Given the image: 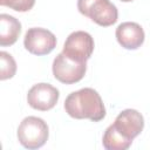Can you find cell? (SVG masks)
Returning a JSON list of instances; mask_svg holds the SVG:
<instances>
[{
	"label": "cell",
	"instance_id": "277c9868",
	"mask_svg": "<svg viewBox=\"0 0 150 150\" xmlns=\"http://www.w3.org/2000/svg\"><path fill=\"white\" fill-rule=\"evenodd\" d=\"M87 70V62H79L63 53L56 55L53 61V75L54 77L66 84H73L81 81Z\"/></svg>",
	"mask_w": 150,
	"mask_h": 150
},
{
	"label": "cell",
	"instance_id": "3957f363",
	"mask_svg": "<svg viewBox=\"0 0 150 150\" xmlns=\"http://www.w3.org/2000/svg\"><path fill=\"white\" fill-rule=\"evenodd\" d=\"M77 9L102 27L114 25L118 18L116 6L109 0H77Z\"/></svg>",
	"mask_w": 150,
	"mask_h": 150
},
{
	"label": "cell",
	"instance_id": "7c38bea8",
	"mask_svg": "<svg viewBox=\"0 0 150 150\" xmlns=\"http://www.w3.org/2000/svg\"><path fill=\"white\" fill-rule=\"evenodd\" d=\"M0 61H1L0 79L7 80V79L13 77L15 75V71H16V63H15V60L13 59V56L11 54H8L7 52H1L0 53Z\"/></svg>",
	"mask_w": 150,
	"mask_h": 150
},
{
	"label": "cell",
	"instance_id": "8fae6325",
	"mask_svg": "<svg viewBox=\"0 0 150 150\" xmlns=\"http://www.w3.org/2000/svg\"><path fill=\"white\" fill-rule=\"evenodd\" d=\"M103 146L107 150H125L131 145V142L124 139L122 136H120L111 125L107 128L104 131L103 138H102Z\"/></svg>",
	"mask_w": 150,
	"mask_h": 150
},
{
	"label": "cell",
	"instance_id": "8992f818",
	"mask_svg": "<svg viewBox=\"0 0 150 150\" xmlns=\"http://www.w3.org/2000/svg\"><path fill=\"white\" fill-rule=\"evenodd\" d=\"M110 125L120 136L132 143L134 138L137 137L144 128V118L139 111L125 109L117 115L115 122Z\"/></svg>",
	"mask_w": 150,
	"mask_h": 150
},
{
	"label": "cell",
	"instance_id": "52a82bcc",
	"mask_svg": "<svg viewBox=\"0 0 150 150\" xmlns=\"http://www.w3.org/2000/svg\"><path fill=\"white\" fill-rule=\"evenodd\" d=\"M23 45L25 48L34 55H46L56 47V38L46 28L33 27L26 32Z\"/></svg>",
	"mask_w": 150,
	"mask_h": 150
},
{
	"label": "cell",
	"instance_id": "6da1fadb",
	"mask_svg": "<svg viewBox=\"0 0 150 150\" xmlns=\"http://www.w3.org/2000/svg\"><path fill=\"white\" fill-rule=\"evenodd\" d=\"M66 112L76 120L88 118L98 122L105 116V108L100 94L93 88H82L69 94L64 101Z\"/></svg>",
	"mask_w": 150,
	"mask_h": 150
},
{
	"label": "cell",
	"instance_id": "ba28073f",
	"mask_svg": "<svg viewBox=\"0 0 150 150\" xmlns=\"http://www.w3.org/2000/svg\"><path fill=\"white\" fill-rule=\"evenodd\" d=\"M59 90L49 83H38L33 86L27 94L28 104L36 110L47 111L55 107L59 101Z\"/></svg>",
	"mask_w": 150,
	"mask_h": 150
},
{
	"label": "cell",
	"instance_id": "4fadbf2b",
	"mask_svg": "<svg viewBox=\"0 0 150 150\" xmlns=\"http://www.w3.org/2000/svg\"><path fill=\"white\" fill-rule=\"evenodd\" d=\"M35 0H0L1 6L9 7L16 12H27L33 8Z\"/></svg>",
	"mask_w": 150,
	"mask_h": 150
},
{
	"label": "cell",
	"instance_id": "7a4b0ae2",
	"mask_svg": "<svg viewBox=\"0 0 150 150\" xmlns=\"http://www.w3.org/2000/svg\"><path fill=\"white\" fill-rule=\"evenodd\" d=\"M49 130L47 123L35 116H28L22 120L18 128V139L27 149H39L48 139Z\"/></svg>",
	"mask_w": 150,
	"mask_h": 150
},
{
	"label": "cell",
	"instance_id": "5b68a950",
	"mask_svg": "<svg viewBox=\"0 0 150 150\" xmlns=\"http://www.w3.org/2000/svg\"><path fill=\"white\" fill-rule=\"evenodd\" d=\"M94 52V39L83 30H76L67 38L62 53L79 62H87Z\"/></svg>",
	"mask_w": 150,
	"mask_h": 150
},
{
	"label": "cell",
	"instance_id": "9c48e42d",
	"mask_svg": "<svg viewBox=\"0 0 150 150\" xmlns=\"http://www.w3.org/2000/svg\"><path fill=\"white\" fill-rule=\"evenodd\" d=\"M116 39L125 49H137L144 42V30L136 22H122L116 28Z\"/></svg>",
	"mask_w": 150,
	"mask_h": 150
},
{
	"label": "cell",
	"instance_id": "5bb4252c",
	"mask_svg": "<svg viewBox=\"0 0 150 150\" xmlns=\"http://www.w3.org/2000/svg\"><path fill=\"white\" fill-rule=\"evenodd\" d=\"M121 1H123V2H130V1H134V0H121Z\"/></svg>",
	"mask_w": 150,
	"mask_h": 150
},
{
	"label": "cell",
	"instance_id": "30bf717a",
	"mask_svg": "<svg viewBox=\"0 0 150 150\" xmlns=\"http://www.w3.org/2000/svg\"><path fill=\"white\" fill-rule=\"evenodd\" d=\"M21 33V23L9 14L0 15V45L2 47L12 46L16 42Z\"/></svg>",
	"mask_w": 150,
	"mask_h": 150
}]
</instances>
